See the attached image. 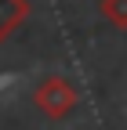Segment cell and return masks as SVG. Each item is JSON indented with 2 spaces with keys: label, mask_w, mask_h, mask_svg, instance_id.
<instances>
[{
  "label": "cell",
  "mask_w": 127,
  "mask_h": 130,
  "mask_svg": "<svg viewBox=\"0 0 127 130\" xmlns=\"http://www.w3.org/2000/svg\"><path fill=\"white\" fill-rule=\"evenodd\" d=\"M76 101H80V94H76V87L69 83L66 76H47L36 83L33 90V105L44 112L47 119H66L69 112L76 108Z\"/></svg>",
  "instance_id": "6da1fadb"
},
{
  "label": "cell",
  "mask_w": 127,
  "mask_h": 130,
  "mask_svg": "<svg viewBox=\"0 0 127 130\" xmlns=\"http://www.w3.org/2000/svg\"><path fill=\"white\" fill-rule=\"evenodd\" d=\"M33 4L29 0H0V43L11 40V32H18V25L29 18Z\"/></svg>",
  "instance_id": "7a4b0ae2"
},
{
  "label": "cell",
  "mask_w": 127,
  "mask_h": 130,
  "mask_svg": "<svg viewBox=\"0 0 127 130\" xmlns=\"http://www.w3.org/2000/svg\"><path fill=\"white\" fill-rule=\"evenodd\" d=\"M98 11L116 29H127V0H98Z\"/></svg>",
  "instance_id": "3957f363"
}]
</instances>
